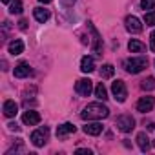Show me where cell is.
Wrapping results in <instances>:
<instances>
[{"mask_svg":"<svg viewBox=\"0 0 155 155\" xmlns=\"http://www.w3.org/2000/svg\"><path fill=\"white\" fill-rule=\"evenodd\" d=\"M110 115V108L104 106L102 102H91L81 111V119L84 120H101Z\"/></svg>","mask_w":155,"mask_h":155,"instance_id":"obj_1","label":"cell"},{"mask_svg":"<svg viewBox=\"0 0 155 155\" xmlns=\"http://www.w3.org/2000/svg\"><path fill=\"white\" fill-rule=\"evenodd\" d=\"M146 66H148V60L144 57H131V58H126L124 60V69L128 73H131V75L140 73Z\"/></svg>","mask_w":155,"mask_h":155,"instance_id":"obj_2","label":"cell"},{"mask_svg":"<svg viewBox=\"0 0 155 155\" xmlns=\"http://www.w3.org/2000/svg\"><path fill=\"white\" fill-rule=\"evenodd\" d=\"M49 139V128L48 126H40L38 130H35L31 133V142L37 146V148H42Z\"/></svg>","mask_w":155,"mask_h":155,"instance_id":"obj_3","label":"cell"},{"mask_svg":"<svg viewBox=\"0 0 155 155\" xmlns=\"http://www.w3.org/2000/svg\"><path fill=\"white\" fill-rule=\"evenodd\" d=\"M111 91H113V97L117 102H124L128 97V90H126V84L122 81H115L111 84Z\"/></svg>","mask_w":155,"mask_h":155,"instance_id":"obj_4","label":"cell"},{"mask_svg":"<svg viewBox=\"0 0 155 155\" xmlns=\"http://www.w3.org/2000/svg\"><path fill=\"white\" fill-rule=\"evenodd\" d=\"M75 91L79 93L81 97H90V93L93 91V82H91L90 79H81V81H77Z\"/></svg>","mask_w":155,"mask_h":155,"instance_id":"obj_5","label":"cell"},{"mask_svg":"<svg viewBox=\"0 0 155 155\" xmlns=\"http://www.w3.org/2000/svg\"><path fill=\"white\" fill-rule=\"evenodd\" d=\"M117 128L122 131V133H130L133 128H135V119L131 115H120L117 119Z\"/></svg>","mask_w":155,"mask_h":155,"instance_id":"obj_6","label":"cell"},{"mask_svg":"<svg viewBox=\"0 0 155 155\" xmlns=\"http://www.w3.org/2000/svg\"><path fill=\"white\" fill-rule=\"evenodd\" d=\"M124 24H126V29H128L130 33H140V31H142V22H140L137 17H133V15L126 17Z\"/></svg>","mask_w":155,"mask_h":155,"instance_id":"obj_7","label":"cell"},{"mask_svg":"<svg viewBox=\"0 0 155 155\" xmlns=\"http://www.w3.org/2000/svg\"><path fill=\"white\" fill-rule=\"evenodd\" d=\"M153 106H155V99L153 97H140L139 102H137V111L146 113V111H151Z\"/></svg>","mask_w":155,"mask_h":155,"instance_id":"obj_8","label":"cell"},{"mask_svg":"<svg viewBox=\"0 0 155 155\" xmlns=\"http://www.w3.org/2000/svg\"><path fill=\"white\" fill-rule=\"evenodd\" d=\"M13 73H15L17 79H26V77H29V75L33 73V69L29 68V64H28V62H20V64H17V66H15Z\"/></svg>","mask_w":155,"mask_h":155,"instance_id":"obj_9","label":"cell"},{"mask_svg":"<svg viewBox=\"0 0 155 155\" xmlns=\"http://www.w3.org/2000/svg\"><path fill=\"white\" fill-rule=\"evenodd\" d=\"M88 28H90V31H91V35H93V51L95 53H99L101 55V51H102V38H101V35H99V31L95 29V26L91 24V22H88Z\"/></svg>","mask_w":155,"mask_h":155,"instance_id":"obj_10","label":"cell"},{"mask_svg":"<svg viewBox=\"0 0 155 155\" xmlns=\"http://www.w3.org/2000/svg\"><path fill=\"white\" fill-rule=\"evenodd\" d=\"M22 122H24L26 126H37V124L40 122V113L29 110V111H26V113L22 115Z\"/></svg>","mask_w":155,"mask_h":155,"instance_id":"obj_11","label":"cell"},{"mask_svg":"<svg viewBox=\"0 0 155 155\" xmlns=\"http://www.w3.org/2000/svg\"><path fill=\"white\" fill-rule=\"evenodd\" d=\"M4 115L8 117V119H11V117H15L17 113H18V104L15 102V101H11V99H8L6 102H4Z\"/></svg>","mask_w":155,"mask_h":155,"instance_id":"obj_12","label":"cell"},{"mask_svg":"<svg viewBox=\"0 0 155 155\" xmlns=\"http://www.w3.org/2000/svg\"><path fill=\"white\" fill-rule=\"evenodd\" d=\"M95 69V60H93V57H82V60H81V71L82 73H91Z\"/></svg>","mask_w":155,"mask_h":155,"instance_id":"obj_13","label":"cell"},{"mask_svg":"<svg viewBox=\"0 0 155 155\" xmlns=\"http://www.w3.org/2000/svg\"><path fill=\"white\" fill-rule=\"evenodd\" d=\"M82 130H84V133H88V135H101V133H102V124H101V122H88Z\"/></svg>","mask_w":155,"mask_h":155,"instance_id":"obj_14","label":"cell"},{"mask_svg":"<svg viewBox=\"0 0 155 155\" xmlns=\"http://www.w3.org/2000/svg\"><path fill=\"white\" fill-rule=\"evenodd\" d=\"M75 126L71 124V122H64V124H60L58 128H57V137H68L69 133H75Z\"/></svg>","mask_w":155,"mask_h":155,"instance_id":"obj_15","label":"cell"},{"mask_svg":"<svg viewBox=\"0 0 155 155\" xmlns=\"http://www.w3.org/2000/svg\"><path fill=\"white\" fill-rule=\"evenodd\" d=\"M33 17H35L37 22L44 24V22H48V18H49V11L44 9V8H35V9H33Z\"/></svg>","mask_w":155,"mask_h":155,"instance_id":"obj_16","label":"cell"},{"mask_svg":"<svg viewBox=\"0 0 155 155\" xmlns=\"http://www.w3.org/2000/svg\"><path fill=\"white\" fill-rule=\"evenodd\" d=\"M8 51H9L11 55H20V53L24 51V42H22L20 38H15L13 42H9V46H8Z\"/></svg>","mask_w":155,"mask_h":155,"instance_id":"obj_17","label":"cell"},{"mask_svg":"<svg viewBox=\"0 0 155 155\" xmlns=\"http://www.w3.org/2000/svg\"><path fill=\"white\" fill-rule=\"evenodd\" d=\"M137 144H139V148H140L142 151H148V150H150V139H148V135H146L144 131H140V133L137 135Z\"/></svg>","mask_w":155,"mask_h":155,"instance_id":"obj_18","label":"cell"},{"mask_svg":"<svg viewBox=\"0 0 155 155\" xmlns=\"http://www.w3.org/2000/svg\"><path fill=\"white\" fill-rule=\"evenodd\" d=\"M101 77L102 79H111L113 77V73H115V68L111 66V64H102V68H101Z\"/></svg>","mask_w":155,"mask_h":155,"instance_id":"obj_19","label":"cell"},{"mask_svg":"<svg viewBox=\"0 0 155 155\" xmlns=\"http://www.w3.org/2000/svg\"><path fill=\"white\" fill-rule=\"evenodd\" d=\"M95 97H97L99 101H106V99H108V90H106V86H104L102 82L97 84V88H95Z\"/></svg>","mask_w":155,"mask_h":155,"instance_id":"obj_20","label":"cell"},{"mask_svg":"<svg viewBox=\"0 0 155 155\" xmlns=\"http://www.w3.org/2000/svg\"><path fill=\"white\" fill-rule=\"evenodd\" d=\"M144 44L140 42V40H130V44H128V49L131 51V53H140V51H144Z\"/></svg>","mask_w":155,"mask_h":155,"instance_id":"obj_21","label":"cell"},{"mask_svg":"<svg viewBox=\"0 0 155 155\" xmlns=\"http://www.w3.org/2000/svg\"><path fill=\"white\" fill-rule=\"evenodd\" d=\"M140 88H142L144 91L155 90V77H148V79H144V81L140 82Z\"/></svg>","mask_w":155,"mask_h":155,"instance_id":"obj_22","label":"cell"},{"mask_svg":"<svg viewBox=\"0 0 155 155\" xmlns=\"http://www.w3.org/2000/svg\"><path fill=\"white\" fill-rule=\"evenodd\" d=\"M9 13L11 15H20L22 13V0H13L9 4Z\"/></svg>","mask_w":155,"mask_h":155,"instance_id":"obj_23","label":"cell"},{"mask_svg":"<svg viewBox=\"0 0 155 155\" xmlns=\"http://www.w3.org/2000/svg\"><path fill=\"white\" fill-rule=\"evenodd\" d=\"M144 24L146 26H155V11H148L144 15Z\"/></svg>","mask_w":155,"mask_h":155,"instance_id":"obj_24","label":"cell"},{"mask_svg":"<svg viewBox=\"0 0 155 155\" xmlns=\"http://www.w3.org/2000/svg\"><path fill=\"white\" fill-rule=\"evenodd\" d=\"M140 8H142L144 11H146V9L151 11V9L155 8V0H140Z\"/></svg>","mask_w":155,"mask_h":155,"instance_id":"obj_25","label":"cell"},{"mask_svg":"<svg viewBox=\"0 0 155 155\" xmlns=\"http://www.w3.org/2000/svg\"><path fill=\"white\" fill-rule=\"evenodd\" d=\"M150 49H151V51H155V31L150 35Z\"/></svg>","mask_w":155,"mask_h":155,"instance_id":"obj_26","label":"cell"},{"mask_svg":"<svg viewBox=\"0 0 155 155\" xmlns=\"http://www.w3.org/2000/svg\"><path fill=\"white\" fill-rule=\"evenodd\" d=\"M77 153H86V155H91V150H88V148H79V150H77Z\"/></svg>","mask_w":155,"mask_h":155,"instance_id":"obj_27","label":"cell"},{"mask_svg":"<svg viewBox=\"0 0 155 155\" xmlns=\"http://www.w3.org/2000/svg\"><path fill=\"white\" fill-rule=\"evenodd\" d=\"M60 2H62V4H64V6H71V4H73V2H75V0H60Z\"/></svg>","mask_w":155,"mask_h":155,"instance_id":"obj_28","label":"cell"},{"mask_svg":"<svg viewBox=\"0 0 155 155\" xmlns=\"http://www.w3.org/2000/svg\"><path fill=\"white\" fill-rule=\"evenodd\" d=\"M18 24H20V29H26V28H28V22H26V20H20Z\"/></svg>","mask_w":155,"mask_h":155,"instance_id":"obj_29","label":"cell"},{"mask_svg":"<svg viewBox=\"0 0 155 155\" xmlns=\"http://www.w3.org/2000/svg\"><path fill=\"white\" fill-rule=\"evenodd\" d=\"M38 2H40V4H49L51 0H38Z\"/></svg>","mask_w":155,"mask_h":155,"instance_id":"obj_30","label":"cell"},{"mask_svg":"<svg viewBox=\"0 0 155 155\" xmlns=\"http://www.w3.org/2000/svg\"><path fill=\"white\" fill-rule=\"evenodd\" d=\"M11 2V0H2V4H9Z\"/></svg>","mask_w":155,"mask_h":155,"instance_id":"obj_31","label":"cell"}]
</instances>
